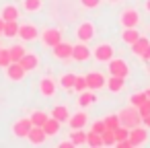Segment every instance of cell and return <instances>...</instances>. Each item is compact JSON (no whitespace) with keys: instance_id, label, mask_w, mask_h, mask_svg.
Instances as JSON below:
<instances>
[{"instance_id":"f1b7e54d","label":"cell","mask_w":150,"mask_h":148,"mask_svg":"<svg viewBox=\"0 0 150 148\" xmlns=\"http://www.w3.org/2000/svg\"><path fill=\"white\" fill-rule=\"evenodd\" d=\"M86 144H88L91 148L105 146V144H103V136H101V134H97V132H93V130H88V134H86Z\"/></svg>"},{"instance_id":"8d00e7d4","label":"cell","mask_w":150,"mask_h":148,"mask_svg":"<svg viewBox=\"0 0 150 148\" xmlns=\"http://www.w3.org/2000/svg\"><path fill=\"white\" fill-rule=\"evenodd\" d=\"M11 62H13V60H11L8 50H0V68H6Z\"/></svg>"},{"instance_id":"7c38bea8","label":"cell","mask_w":150,"mask_h":148,"mask_svg":"<svg viewBox=\"0 0 150 148\" xmlns=\"http://www.w3.org/2000/svg\"><path fill=\"white\" fill-rule=\"evenodd\" d=\"M86 123H88V115H86V111H76V113H70V117H68V125H70V130H84Z\"/></svg>"},{"instance_id":"f6af8a7d","label":"cell","mask_w":150,"mask_h":148,"mask_svg":"<svg viewBox=\"0 0 150 148\" xmlns=\"http://www.w3.org/2000/svg\"><path fill=\"white\" fill-rule=\"evenodd\" d=\"M144 6H146V11L150 13V0H146V2H144Z\"/></svg>"},{"instance_id":"7a4b0ae2","label":"cell","mask_w":150,"mask_h":148,"mask_svg":"<svg viewBox=\"0 0 150 148\" xmlns=\"http://www.w3.org/2000/svg\"><path fill=\"white\" fill-rule=\"evenodd\" d=\"M127 140H129V146H132V148H138V146L146 144V140H148V127H146L144 123H140V125L132 127V130H129Z\"/></svg>"},{"instance_id":"d6a6232c","label":"cell","mask_w":150,"mask_h":148,"mask_svg":"<svg viewBox=\"0 0 150 148\" xmlns=\"http://www.w3.org/2000/svg\"><path fill=\"white\" fill-rule=\"evenodd\" d=\"M146 99H148V97H146V91H144V93H134V95H129V105L140 107Z\"/></svg>"},{"instance_id":"7bdbcfd3","label":"cell","mask_w":150,"mask_h":148,"mask_svg":"<svg viewBox=\"0 0 150 148\" xmlns=\"http://www.w3.org/2000/svg\"><path fill=\"white\" fill-rule=\"evenodd\" d=\"M142 123H144V125H146V127L150 130V113H148L146 117H142Z\"/></svg>"},{"instance_id":"8992f818","label":"cell","mask_w":150,"mask_h":148,"mask_svg":"<svg viewBox=\"0 0 150 148\" xmlns=\"http://www.w3.org/2000/svg\"><path fill=\"white\" fill-rule=\"evenodd\" d=\"M58 91V82L54 80V76H41L39 78V93L45 99H52Z\"/></svg>"},{"instance_id":"484cf974","label":"cell","mask_w":150,"mask_h":148,"mask_svg":"<svg viewBox=\"0 0 150 148\" xmlns=\"http://www.w3.org/2000/svg\"><path fill=\"white\" fill-rule=\"evenodd\" d=\"M60 86L64 89V91H70V89H74V82H76V74H72V72H66V74H62L60 76Z\"/></svg>"},{"instance_id":"f35d334b","label":"cell","mask_w":150,"mask_h":148,"mask_svg":"<svg viewBox=\"0 0 150 148\" xmlns=\"http://www.w3.org/2000/svg\"><path fill=\"white\" fill-rule=\"evenodd\" d=\"M101 2H103V0H80V4H82L84 8H88V11L99 8V6H101Z\"/></svg>"},{"instance_id":"ee69618b","label":"cell","mask_w":150,"mask_h":148,"mask_svg":"<svg viewBox=\"0 0 150 148\" xmlns=\"http://www.w3.org/2000/svg\"><path fill=\"white\" fill-rule=\"evenodd\" d=\"M4 23H6V21H4L2 17H0V35H2V33H4Z\"/></svg>"},{"instance_id":"f546056e","label":"cell","mask_w":150,"mask_h":148,"mask_svg":"<svg viewBox=\"0 0 150 148\" xmlns=\"http://www.w3.org/2000/svg\"><path fill=\"white\" fill-rule=\"evenodd\" d=\"M8 54H11V60H13V62H19V60L27 54V50H25V45L17 43V45H11V47H8Z\"/></svg>"},{"instance_id":"cb8c5ba5","label":"cell","mask_w":150,"mask_h":148,"mask_svg":"<svg viewBox=\"0 0 150 148\" xmlns=\"http://www.w3.org/2000/svg\"><path fill=\"white\" fill-rule=\"evenodd\" d=\"M21 6L25 13H39L43 8V0H21Z\"/></svg>"},{"instance_id":"836d02e7","label":"cell","mask_w":150,"mask_h":148,"mask_svg":"<svg viewBox=\"0 0 150 148\" xmlns=\"http://www.w3.org/2000/svg\"><path fill=\"white\" fill-rule=\"evenodd\" d=\"M113 132H115V142L127 140V136H129V127H125V125H119V127H115Z\"/></svg>"},{"instance_id":"ab89813d","label":"cell","mask_w":150,"mask_h":148,"mask_svg":"<svg viewBox=\"0 0 150 148\" xmlns=\"http://www.w3.org/2000/svg\"><path fill=\"white\" fill-rule=\"evenodd\" d=\"M138 111H140V115H142V117H146V115L150 113V99H146V101L138 107Z\"/></svg>"},{"instance_id":"9c48e42d","label":"cell","mask_w":150,"mask_h":148,"mask_svg":"<svg viewBox=\"0 0 150 148\" xmlns=\"http://www.w3.org/2000/svg\"><path fill=\"white\" fill-rule=\"evenodd\" d=\"M93 58V50L84 43V41H78L74 47H72V60L74 62H86Z\"/></svg>"},{"instance_id":"7402d4cb","label":"cell","mask_w":150,"mask_h":148,"mask_svg":"<svg viewBox=\"0 0 150 148\" xmlns=\"http://www.w3.org/2000/svg\"><path fill=\"white\" fill-rule=\"evenodd\" d=\"M0 17H2L4 21H19L21 13H19V8H17L15 4H6V6L2 8V13H0Z\"/></svg>"},{"instance_id":"4dcf8cb0","label":"cell","mask_w":150,"mask_h":148,"mask_svg":"<svg viewBox=\"0 0 150 148\" xmlns=\"http://www.w3.org/2000/svg\"><path fill=\"white\" fill-rule=\"evenodd\" d=\"M86 134H88V132H82V130H72V134H70L72 144H74V146H84V144H86Z\"/></svg>"},{"instance_id":"83f0119b","label":"cell","mask_w":150,"mask_h":148,"mask_svg":"<svg viewBox=\"0 0 150 148\" xmlns=\"http://www.w3.org/2000/svg\"><path fill=\"white\" fill-rule=\"evenodd\" d=\"M47 117H50V113H45V111H41V109H35V111L29 115V119H31L33 125H43V123L47 121Z\"/></svg>"},{"instance_id":"277c9868","label":"cell","mask_w":150,"mask_h":148,"mask_svg":"<svg viewBox=\"0 0 150 148\" xmlns=\"http://www.w3.org/2000/svg\"><path fill=\"white\" fill-rule=\"evenodd\" d=\"M39 37H41L43 45L54 47V45H58V43L62 41V31H60V29H54V27H47V29H43V31L39 33Z\"/></svg>"},{"instance_id":"c3c4849f","label":"cell","mask_w":150,"mask_h":148,"mask_svg":"<svg viewBox=\"0 0 150 148\" xmlns=\"http://www.w3.org/2000/svg\"><path fill=\"white\" fill-rule=\"evenodd\" d=\"M0 50H2V47H0Z\"/></svg>"},{"instance_id":"52a82bcc","label":"cell","mask_w":150,"mask_h":148,"mask_svg":"<svg viewBox=\"0 0 150 148\" xmlns=\"http://www.w3.org/2000/svg\"><path fill=\"white\" fill-rule=\"evenodd\" d=\"M119 25L121 27H138L140 25V13L136 8H125L119 15Z\"/></svg>"},{"instance_id":"bcb514c9","label":"cell","mask_w":150,"mask_h":148,"mask_svg":"<svg viewBox=\"0 0 150 148\" xmlns=\"http://www.w3.org/2000/svg\"><path fill=\"white\" fill-rule=\"evenodd\" d=\"M107 2H111V4H117V2H123V0H107Z\"/></svg>"},{"instance_id":"603a6c76","label":"cell","mask_w":150,"mask_h":148,"mask_svg":"<svg viewBox=\"0 0 150 148\" xmlns=\"http://www.w3.org/2000/svg\"><path fill=\"white\" fill-rule=\"evenodd\" d=\"M138 37H140V33H138L136 27H123V31H121V41H123V43L132 45Z\"/></svg>"},{"instance_id":"44dd1931","label":"cell","mask_w":150,"mask_h":148,"mask_svg":"<svg viewBox=\"0 0 150 148\" xmlns=\"http://www.w3.org/2000/svg\"><path fill=\"white\" fill-rule=\"evenodd\" d=\"M60 125H62V121H58L56 117H52V115H50V117H47V121H45L41 127H43V132H45L47 136H56V134L60 132Z\"/></svg>"},{"instance_id":"1f68e13d","label":"cell","mask_w":150,"mask_h":148,"mask_svg":"<svg viewBox=\"0 0 150 148\" xmlns=\"http://www.w3.org/2000/svg\"><path fill=\"white\" fill-rule=\"evenodd\" d=\"M105 125H107V130H115V127H119V125H121L119 115H117V113H109V115L105 117Z\"/></svg>"},{"instance_id":"d6986e66","label":"cell","mask_w":150,"mask_h":148,"mask_svg":"<svg viewBox=\"0 0 150 148\" xmlns=\"http://www.w3.org/2000/svg\"><path fill=\"white\" fill-rule=\"evenodd\" d=\"M97 101V95H95V91H91V89H86V91H82V93H78V105L82 107V109H86V107H91L93 103Z\"/></svg>"},{"instance_id":"5bb4252c","label":"cell","mask_w":150,"mask_h":148,"mask_svg":"<svg viewBox=\"0 0 150 148\" xmlns=\"http://www.w3.org/2000/svg\"><path fill=\"white\" fill-rule=\"evenodd\" d=\"M33 127V123H31V119L29 117H23V119H17L15 123H13V134L17 136V138H27V134H29V130Z\"/></svg>"},{"instance_id":"ba28073f","label":"cell","mask_w":150,"mask_h":148,"mask_svg":"<svg viewBox=\"0 0 150 148\" xmlns=\"http://www.w3.org/2000/svg\"><path fill=\"white\" fill-rule=\"evenodd\" d=\"M95 33H97V29H95V23H93V21H84V23H80L78 29H76L78 41H84V43H88V41L95 37Z\"/></svg>"},{"instance_id":"2e32d148","label":"cell","mask_w":150,"mask_h":148,"mask_svg":"<svg viewBox=\"0 0 150 148\" xmlns=\"http://www.w3.org/2000/svg\"><path fill=\"white\" fill-rule=\"evenodd\" d=\"M86 82H88V89L91 91H101V89H105L107 78L101 72H88L86 74Z\"/></svg>"},{"instance_id":"8fae6325","label":"cell","mask_w":150,"mask_h":148,"mask_svg":"<svg viewBox=\"0 0 150 148\" xmlns=\"http://www.w3.org/2000/svg\"><path fill=\"white\" fill-rule=\"evenodd\" d=\"M25 74H27V70H25L19 62H11V64L6 66V78L13 80V82H21V80L25 78Z\"/></svg>"},{"instance_id":"74e56055","label":"cell","mask_w":150,"mask_h":148,"mask_svg":"<svg viewBox=\"0 0 150 148\" xmlns=\"http://www.w3.org/2000/svg\"><path fill=\"white\" fill-rule=\"evenodd\" d=\"M91 130H93V132H97V134H103V132L107 130L105 119H97V121H93V123H91Z\"/></svg>"},{"instance_id":"e575fe53","label":"cell","mask_w":150,"mask_h":148,"mask_svg":"<svg viewBox=\"0 0 150 148\" xmlns=\"http://www.w3.org/2000/svg\"><path fill=\"white\" fill-rule=\"evenodd\" d=\"M88 89V82H86V74L84 76H76V82H74V91L76 93H82Z\"/></svg>"},{"instance_id":"5b68a950","label":"cell","mask_w":150,"mask_h":148,"mask_svg":"<svg viewBox=\"0 0 150 148\" xmlns=\"http://www.w3.org/2000/svg\"><path fill=\"white\" fill-rule=\"evenodd\" d=\"M113 56H115V50H113L111 43H99V45L93 50V58H95L97 62H105V64H107Z\"/></svg>"},{"instance_id":"9a60e30c","label":"cell","mask_w":150,"mask_h":148,"mask_svg":"<svg viewBox=\"0 0 150 148\" xmlns=\"http://www.w3.org/2000/svg\"><path fill=\"white\" fill-rule=\"evenodd\" d=\"M45 138H47V134L43 132L41 125H33V127L29 130V134H27V140H29V144H33V146L45 144Z\"/></svg>"},{"instance_id":"b9f144b4","label":"cell","mask_w":150,"mask_h":148,"mask_svg":"<svg viewBox=\"0 0 150 148\" xmlns=\"http://www.w3.org/2000/svg\"><path fill=\"white\" fill-rule=\"evenodd\" d=\"M140 58H142V60H144V62H150V45H148V47H146V50H144V54H142V56H140Z\"/></svg>"},{"instance_id":"d590c367","label":"cell","mask_w":150,"mask_h":148,"mask_svg":"<svg viewBox=\"0 0 150 148\" xmlns=\"http://www.w3.org/2000/svg\"><path fill=\"white\" fill-rule=\"evenodd\" d=\"M101 136H103V144L105 146H115V132L113 130H105Z\"/></svg>"},{"instance_id":"6da1fadb","label":"cell","mask_w":150,"mask_h":148,"mask_svg":"<svg viewBox=\"0 0 150 148\" xmlns=\"http://www.w3.org/2000/svg\"><path fill=\"white\" fill-rule=\"evenodd\" d=\"M117 115H119L121 125H125V127H129V130L142 123V115H140L138 107H134V105H127V107L119 109V113H117Z\"/></svg>"},{"instance_id":"7dc6e473","label":"cell","mask_w":150,"mask_h":148,"mask_svg":"<svg viewBox=\"0 0 150 148\" xmlns=\"http://www.w3.org/2000/svg\"><path fill=\"white\" fill-rule=\"evenodd\" d=\"M146 97H148V99H150V89H146Z\"/></svg>"},{"instance_id":"3957f363","label":"cell","mask_w":150,"mask_h":148,"mask_svg":"<svg viewBox=\"0 0 150 148\" xmlns=\"http://www.w3.org/2000/svg\"><path fill=\"white\" fill-rule=\"evenodd\" d=\"M107 68H109V74H111V76L127 78V74H129V66H127V62L121 60V58H115V56L107 62Z\"/></svg>"},{"instance_id":"ffe728a7","label":"cell","mask_w":150,"mask_h":148,"mask_svg":"<svg viewBox=\"0 0 150 148\" xmlns=\"http://www.w3.org/2000/svg\"><path fill=\"white\" fill-rule=\"evenodd\" d=\"M148 45H150V39H148V37H142V35H140V37H138V39H136V41H134V43L129 45V47H132V54L140 58V56L144 54V50H146Z\"/></svg>"},{"instance_id":"30bf717a","label":"cell","mask_w":150,"mask_h":148,"mask_svg":"<svg viewBox=\"0 0 150 148\" xmlns=\"http://www.w3.org/2000/svg\"><path fill=\"white\" fill-rule=\"evenodd\" d=\"M39 29L33 25V23H23L21 27H19V37L23 39V41H35L37 37H39Z\"/></svg>"},{"instance_id":"60d3db41","label":"cell","mask_w":150,"mask_h":148,"mask_svg":"<svg viewBox=\"0 0 150 148\" xmlns=\"http://www.w3.org/2000/svg\"><path fill=\"white\" fill-rule=\"evenodd\" d=\"M60 148H74V144H72V140H62L60 144H58Z\"/></svg>"},{"instance_id":"4fadbf2b","label":"cell","mask_w":150,"mask_h":148,"mask_svg":"<svg viewBox=\"0 0 150 148\" xmlns=\"http://www.w3.org/2000/svg\"><path fill=\"white\" fill-rule=\"evenodd\" d=\"M72 43H68V41H60L58 45H54L52 47V52H54V58H58V60H70L72 58Z\"/></svg>"},{"instance_id":"4316f807","label":"cell","mask_w":150,"mask_h":148,"mask_svg":"<svg viewBox=\"0 0 150 148\" xmlns=\"http://www.w3.org/2000/svg\"><path fill=\"white\" fill-rule=\"evenodd\" d=\"M19 21H6L4 23V37H19Z\"/></svg>"},{"instance_id":"e0dca14e","label":"cell","mask_w":150,"mask_h":148,"mask_svg":"<svg viewBox=\"0 0 150 148\" xmlns=\"http://www.w3.org/2000/svg\"><path fill=\"white\" fill-rule=\"evenodd\" d=\"M39 62H41V60H39V56H37V54H29V52H27V54L19 60V64H21L27 72H31V70L39 68Z\"/></svg>"},{"instance_id":"d4e9b609","label":"cell","mask_w":150,"mask_h":148,"mask_svg":"<svg viewBox=\"0 0 150 148\" xmlns=\"http://www.w3.org/2000/svg\"><path fill=\"white\" fill-rule=\"evenodd\" d=\"M52 117H56L58 121H68V117H70V109H68L66 105H56V107L52 109Z\"/></svg>"},{"instance_id":"ac0fdd59","label":"cell","mask_w":150,"mask_h":148,"mask_svg":"<svg viewBox=\"0 0 150 148\" xmlns=\"http://www.w3.org/2000/svg\"><path fill=\"white\" fill-rule=\"evenodd\" d=\"M105 89H107L109 93H121V91L125 89V78H121V76H111V78H107Z\"/></svg>"}]
</instances>
